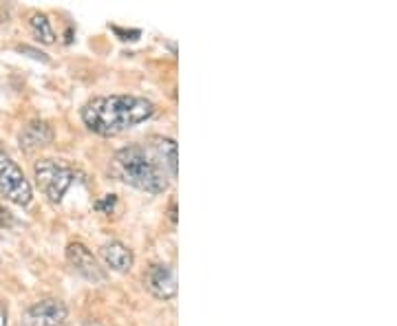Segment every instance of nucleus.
I'll return each instance as SVG.
<instances>
[{"label":"nucleus","mask_w":397,"mask_h":326,"mask_svg":"<svg viewBox=\"0 0 397 326\" xmlns=\"http://www.w3.org/2000/svg\"><path fill=\"white\" fill-rule=\"evenodd\" d=\"M0 194L20 207H27L34 198V190H31L23 167L5 150H0Z\"/></svg>","instance_id":"nucleus-4"},{"label":"nucleus","mask_w":397,"mask_h":326,"mask_svg":"<svg viewBox=\"0 0 397 326\" xmlns=\"http://www.w3.org/2000/svg\"><path fill=\"white\" fill-rule=\"evenodd\" d=\"M16 51H18V54H27L29 58H34V60H40V62H49V56H47V54H43V51L34 49V47L20 45V47H16Z\"/></svg>","instance_id":"nucleus-12"},{"label":"nucleus","mask_w":397,"mask_h":326,"mask_svg":"<svg viewBox=\"0 0 397 326\" xmlns=\"http://www.w3.org/2000/svg\"><path fill=\"white\" fill-rule=\"evenodd\" d=\"M67 320V307L60 300H40L23 313V326H60Z\"/></svg>","instance_id":"nucleus-6"},{"label":"nucleus","mask_w":397,"mask_h":326,"mask_svg":"<svg viewBox=\"0 0 397 326\" xmlns=\"http://www.w3.org/2000/svg\"><path fill=\"white\" fill-rule=\"evenodd\" d=\"M170 220L177 225V203H174V201L170 203Z\"/></svg>","instance_id":"nucleus-16"},{"label":"nucleus","mask_w":397,"mask_h":326,"mask_svg":"<svg viewBox=\"0 0 397 326\" xmlns=\"http://www.w3.org/2000/svg\"><path fill=\"white\" fill-rule=\"evenodd\" d=\"M150 148L157 154V163L161 165V170H168L170 178H177L179 170V154H177V141L170 137H150Z\"/></svg>","instance_id":"nucleus-9"},{"label":"nucleus","mask_w":397,"mask_h":326,"mask_svg":"<svg viewBox=\"0 0 397 326\" xmlns=\"http://www.w3.org/2000/svg\"><path fill=\"white\" fill-rule=\"evenodd\" d=\"M34 178L40 192L54 205H58L76 181V170H73L71 163L60 159H38L34 163Z\"/></svg>","instance_id":"nucleus-3"},{"label":"nucleus","mask_w":397,"mask_h":326,"mask_svg":"<svg viewBox=\"0 0 397 326\" xmlns=\"http://www.w3.org/2000/svg\"><path fill=\"white\" fill-rule=\"evenodd\" d=\"M29 27H31V34H34V38L38 42H43V45H54L56 42V31L54 27H51V20L47 14H31L29 18Z\"/></svg>","instance_id":"nucleus-11"},{"label":"nucleus","mask_w":397,"mask_h":326,"mask_svg":"<svg viewBox=\"0 0 397 326\" xmlns=\"http://www.w3.org/2000/svg\"><path fill=\"white\" fill-rule=\"evenodd\" d=\"M111 172L126 185H133L152 196L168 190V176L161 170V165L150 156V152L139 143L126 145V148L115 152L111 161Z\"/></svg>","instance_id":"nucleus-2"},{"label":"nucleus","mask_w":397,"mask_h":326,"mask_svg":"<svg viewBox=\"0 0 397 326\" xmlns=\"http://www.w3.org/2000/svg\"><path fill=\"white\" fill-rule=\"evenodd\" d=\"M18 141H20V148L27 152L36 148H45V145L54 141V130H51V126L45 121H31L20 130Z\"/></svg>","instance_id":"nucleus-10"},{"label":"nucleus","mask_w":397,"mask_h":326,"mask_svg":"<svg viewBox=\"0 0 397 326\" xmlns=\"http://www.w3.org/2000/svg\"><path fill=\"white\" fill-rule=\"evenodd\" d=\"M9 322V309H7V302L0 300V326H7Z\"/></svg>","instance_id":"nucleus-15"},{"label":"nucleus","mask_w":397,"mask_h":326,"mask_svg":"<svg viewBox=\"0 0 397 326\" xmlns=\"http://www.w3.org/2000/svg\"><path fill=\"white\" fill-rule=\"evenodd\" d=\"M144 285L159 300H172L177 296V289H179L177 287L174 269L168 265H161V262H155V265L148 267L144 276Z\"/></svg>","instance_id":"nucleus-7"},{"label":"nucleus","mask_w":397,"mask_h":326,"mask_svg":"<svg viewBox=\"0 0 397 326\" xmlns=\"http://www.w3.org/2000/svg\"><path fill=\"white\" fill-rule=\"evenodd\" d=\"M14 223H16V220H14L12 212H9V209H5L3 205H0V229H7V227H12Z\"/></svg>","instance_id":"nucleus-14"},{"label":"nucleus","mask_w":397,"mask_h":326,"mask_svg":"<svg viewBox=\"0 0 397 326\" xmlns=\"http://www.w3.org/2000/svg\"><path fill=\"white\" fill-rule=\"evenodd\" d=\"M115 203H117V196H115V194H106V196H104V201H98V203H95V207L100 209V212H109V209H113Z\"/></svg>","instance_id":"nucleus-13"},{"label":"nucleus","mask_w":397,"mask_h":326,"mask_svg":"<svg viewBox=\"0 0 397 326\" xmlns=\"http://www.w3.org/2000/svg\"><path fill=\"white\" fill-rule=\"evenodd\" d=\"M67 260L73 267V271L80 273L82 278L91 282H104L106 280V271L93 256V251L84 243H69L67 245Z\"/></svg>","instance_id":"nucleus-5"},{"label":"nucleus","mask_w":397,"mask_h":326,"mask_svg":"<svg viewBox=\"0 0 397 326\" xmlns=\"http://www.w3.org/2000/svg\"><path fill=\"white\" fill-rule=\"evenodd\" d=\"M155 115V104L139 95H106L91 100L82 108V121L87 128L104 135L115 137L122 135L135 126L148 121Z\"/></svg>","instance_id":"nucleus-1"},{"label":"nucleus","mask_w":397,"mask_h":326,"mask_svg":"<svg viewBox=\"0 0 397 326\" xmlns=\"http://www.w3.org/2000/svg\"><path fill=\"white\" fill-rule=\"evenodd\" d=\"M84 326H102V324H95V322H89V324H84Z\"/></svg>","instance_id":"nucleus-17"},{"label":"nucleus","mask_w":397,"mask_h":326,"mask_svg":"<svg viewBox=\"0 0 397 326\" xmlns=\"http://www.w3.org/2000/svg\"><path fill=\"white\" fill-rule=\"evenodd\" d=\"M100 256L102 260L106 262V267L117 271V273H126L133 269V262H135V256L133 251L120 243V240H109V243H104L102 249H100Z\"/></svg>","instance_id":"nucleus-8"}]
</instances>
